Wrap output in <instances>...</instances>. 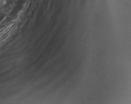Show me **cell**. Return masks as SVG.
<instances>
[{"label":"cell","mask_w":131,"mask_h":104,"mask_svg":"<svg viewBox=\"0 0 131 104\" xmlns=\"http://www.w3.org/2000/svg\"><path fill=\"white\" fill-rule=\"evenodd\" d=\"M13 25H9V27H5L4 29H3L2 30H0V40H1V38H3V37L4 35H5V34H6L7 33L9 32L11 30V29L13 28Z\"/></svg>","instance_id":"6da1fadb"}]
</instances>
